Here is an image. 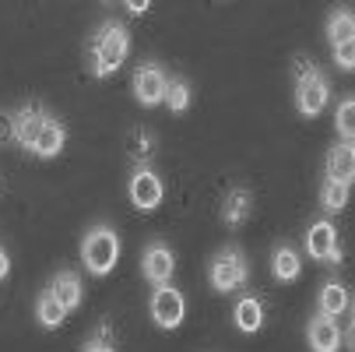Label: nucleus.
<instances>
[{
  "label": "nucleus",
  "instance_id": "obj_1",
  "mask_svg": "<svg viewBox=\"0 0 355 352\" xmlns=\"http://www.w3.org/2000/svg\"><path fill=\"white\" fill-rule=\"evenodd\" d=\"M130 57V28L120 22V18H106L103 25H98L88 39V74L92 78H113Z\"/></svg>",
  "mask_w": 355,
  "mask_h": 352
},
{
  "label": "nucleus",
  "instance_id": "obj_2",
  "mask_svg": "<svg viewBox=\"0 0 355 352\" xmlns=\"http://www.w3.org/2000/svg\"><path fill=\"white\" fill-rule=\"evenodd\" d=\"M292 95H295V113L306 120L320 117L331 103V81L310 57L292 60Z\"/></svg>",
  "mask_w": 355,
  "mask_h": 352
},
{
  "label": "nucleus",
  "instance_id": "obj_3",
  "mask_svg": "<svg viewBox=\"0 0 355 352\" xmlns=\"http://www.w3.org/2000/svg\"><path fill=\"white\" fill-rule=\"evenodd\" d=\"M120 233L110 226V222H95L85 236H81V268L92 275V278H106L116 261H120Z\"/></svg>",
  "mask_w": 355,
  "mask_h": 352
},
{
  "label": "nucleus",
  "instance_id": "obj_4",
  "mask_svg": "<svg viewBox=\"0 0 355 352\" xmlns=\"http://www.w3.org/2000/svg\"><path fill=\"white\" fill-rule=\"evenodd\" d=\"M208 285L218 292V296H229V292H239L250 285V261L246 254L229 243V246H218L211 261H208Z\"/></svg>",
  "mask_w": 355,
  "mask_h": 352
},
{
  "label": "nucleus",
  "instance_id": "obj_5",
  "mask_svg": "<svg viewBox=\"0 0 355 352\" xmlns=\"http://www.w3.org/2000/svg\"><path fill=\"white\" fill-rule=\"evenodd\" d=\"M302 246H306V254L317 265L341 268V261H345V250H341V240H338V229L331 219H313L306 226V233H302Z\"/></svg>",
  "mask_w": 355,
  "mask_h": 352
},
{
  "label": "nucleus",
  "instance_id": "obj_6",
  "mask_svg": "<svg viewBox=\"0 0 355 352\" xmlns=\"http://www.w3.org/2000/svg\"><path fill=\"white\" fill-rule=\"evenodd\" d=\"M166 85H169V71H166L159 60H141V64L134 67L130 88H134L137 106H144V110L162 106V99H166Z\"/></svg>",
  "mask_w": 355,
  "mask_h": 352
},
{
  "label": "nucleus",
  "instance_id": "obj_7",
  "mask_svg": "<svg viewBox=\"0 0 355 352\" xmlns=\"http://www.w3.org/2000/svg\"><path fill=\"white\" fill-rule=\"evenodd\" d=\"M148 314L155 321V328L162 331H176L187 317V296L169 282V285H155L151 289V299H148Z\"/></svg>",
  "mask_w": 355,
  "mask_h": 352
},
{
  "label": "nucleus",
  "instance_id": "obj_8",
  "mask_svg": "<svg viewBox=\"0 0 355 352\" xmlns=\"http://www.w3.org/2000/svg\"><path fill=\"white\" fill-rule=\"evenodd\" d=\"M127 197L137 212H155L166 201V183L151 166H134L127 176Z\"/></svg>",
  "mask_w": 355,
  "mask_h": 352
},
{
  "label": "nucleus",
  "instance_id": "obj_9",
  "mask_svg": "<svg viewBox=\"0 0 355 352\" xmlns=\"http://www.w3.org/2000/svg\"><path fill=\"white\" fill-rule=\"evenodd\" d=\"M141 275L144 282L155 289V285H169L176 275V250L166 240H151L141 254Z\"/></svg>",
  "mask_w": 355,
  "mask_h": 352
},
{
  "label": "nucleus",
  "instance_id": "obj_10",
  "mask_svg": "<svg viewBox=\"0 0 355 352\" xmlns=\"http://www.w3.org/2000/svg\"><path fill=\"white\" fill-rule=\"evenodd\" d=\"M46 113H49V110H46L42 103H25V106L11 110V117H15V144L21 148L25 156H32V148H35V134H39V127H42Z\"/></svg>",
  "mask_w": 355,
  "mask_h": 352
},
{
  "label": "nucleus",
  "instance_id": "obj_11",
  "mask_svg": "<svg viewBox=\"0 0 355 352\" xmlns=\"http://www.w3.org/2000/svg\"><path fill=\"white\" fill-rule=\"evenodd\" d=\"M64 144H67V124L53 113H46L39 134H35V148H32V159H57L64 152Z\"/></svg>",
  "mask_w": 355,
  "mask_h": 352
},
{
  "label": "nucleus",
  "instance_id": "obj_12",
  "mask_svg": "<svg viewBox=\"0 0 355 352\" xmlns=\"http://www.w3.org/2000/svg\"><path fill=\"white\" fill-rule=\"evenodd\" d=\"M264 296L261 292H243L236 303H232V324L243 331V335H257L264 328Z\"/></svg>",
  "mask_w": 355,
  "mask_h": 352
},
{
  "label": "nucleus",
  "instance_id": "obj_13",
  "mask_svg": "<svg viewBox=\"0 0 355 352\" xmlns=\"http://www.w3.org/2000/svg\"><path fill=\"white\" fill-rule=\"evenodd\" d=\"M324 180H334V183L352 187V180H355V144H348V141H334V144L327 148Z\"/></svg>",
  "mask_w": 355,
  "mask_h": 352
},
{
  "label": "nucleus",
  "instance_id": "obj_14",
  "mask_svg": "<svg viewBox=\"0 0 355 352\" xmlns=\"http://www.w3.org/2000/svg\"><path fill=\"white\" fill-rule=\"evenodd\" d=\"M306 345L310 352H338L341 349V328L334 317H324L320 310L306 321Z\"/></svg>",
  "mask_w": 355,
  "mask_h": 352
},
{
  "label": "nucleus",
  "instance_id": "obj_15",
  "mask_svg": "<svg viewBox=\"0 0 355 352\" xmlns=\"http://www.w3.org/2000/svg\"><path fill=\"white\" fill-rule=\"evenodd\" d=\"M49 292H53L60 299V307L67 314H74L81 307V299H85V285H81V275L74 268H60L53 278H49Z\"/></svg>",
  "mask_w": 355,
  "mask_h": 352
},
{
  "label": "nucleus",
  "instance_id": "obj_16",
  "mask_svg": "<svg viewBox=\"0 0 355 352\" xmlns=\"http://www.w3.org/2000/svg\"><path fill=\"white\" fill-rule=\"evenodd\" d=\"M253 215V190L250 187H229V194L222 197V222L229 229L246 226Z\"/></svg>",
  "mask_w": 355,
  "mask_h": 352
},
{
  "label": "nucleus",
  "instance_id": "obj_17",
  "mask_svg": "<svg viewBox=\"0 0 355 352\" xmlns=\"http://www.w3.org/2000/svg\"><path fill=\"white\" fill-rule=\"evenodd\" d=\"M317 310L324 317H334V321L341 314H352V289L345 282H338V278H327L320 285V296H317Z\"/></svg>",
  "mask_w": 355,
  "mask_h": 352
},
{
  "label": "nucleus",
  "instance_id": "obj_18",
  "mask_svg": "<svg viewBox=\"0 0 355 352\" xmlns=\"http://www.w3.org/2000/svg\"><path fill=\"white\" fill-rule=\"evenodd\" d=\"M123 148H127V159L134 166H151V159H155V152H159V134L151 127H130Z\"/></svg>",
  "mask_w": 355,
  "mask_h": 352
},
{
  "label": "nucleus",
  "instance_id": "obj_19",
  "mask_svg": "<svg viewBox=\"0 0 355 352\" xmlns=\"http://www.w3.org/2000/svg\"><path fill=\"white\" fill-rule=\"evenodd\" d=\"M271 275H275V282H282V285L299 282V275H302V258H299V250H295L292 243H278V246L271 250Z\"/></svg>",
  "mask_w": 355,
  "mask_h": 352
},
{
  "label": "nucleus",
  "instance_id": "obj_20",
  "mask_svg": "<svg viewBox=\"0 0 355 352\" xmlns=\"http://www.w3.org/2000/svg\"><path fill=\"white\" fill-rule=\"evenodd\" d=\"M324 35H327L331 49H334V46H352V42H355V15H352L348 4L331 11V18L324 22Z\"/></svg>",
  "mask_w": 355,
  "mask_h": 352
},
{
  "label": "nucleus",
  "instance_id": "obj_21",
  "mask_svg": "<svg viewBox=\"0 0 355 352\" xmlns=\"http://www.w3.org/2000/svg\"><path fill=\"white\" fill-rule=\"evenodd\" d=\"M67 317H71V314L60 307V299L49 292V285L39 289V296H35V324H39L42 331H53V328H60Z\"/></svg>",
  "mask_w": 355,
  "mask_h": 352
},
{
  "label": "nucleus",
  "instance_id": "obj_22",
  "mask_svg": "<svg viewBox=\"0 0 355 352\" xmlns=\"http://www.w3.org/2000/svg\"><path fill=\"white\" fill-rule=\"evenodd\" d=\"M193 103V85L190 78L183 74H169V85H166V99H162V106L173 113V117H183Z\"/></svg>",
  "mask_w": 355,
  "mask_h": 352
},
{
  "label": "nucleus",
  "instance_id": "obj_23",
  "mask_svg": "<svg viewBox=\"0 0 355 352\" xmlns=\"http://www.w3.org/2000/svg\"><path fill=\"white\" fill-rule=\"evenodd\" d=\"M317 201H320V208H324L327 215H341V212L348 208V201H352V187L334 183V180H324V183H320Z\"/></svg>",
  "mask_w": 355,
  "mask_h": 352
},
{
  "label": "nucleus",
  "instance_id": "obj_24",
  "mask_svg": "<svg viewBox=\"0 0 355 352\" xmlns=\"http://www.w3.org/2000/svg\"><path fill=\"white\" fill-rule=\"evenodd\" d=\"M334 131H338V141L355 144V99L352 95H345L334 110Z\"/></svg>",
  "mask_w": 355,
  "mask_h": 352
},
{
  "label": "nucleus",
  "instance_id": "obj_25",
  "mask_svg": "<svg viewBox=\"0 0 355 352\" xmlns=\"http://www.w3.org/2000/svg\"><path fill=\"white\" fill-rule=\"evenodd\" d=\"M81 352H120L116 342H113V328H110V321H98V324H95V331L85 338Z\"/></svg>",
  "mask_w": 355,
  "mask_h": 352
},
{
  "label": "nucleus",
  "instance_id": "obj_26",
  "mask_svg": "<svg viewBox=\"0 0 355 352\" xmlns=\"http://www.w3.org/2000/svg\"><path fill=\"white\" fill-rule=\"evenodd\" d=\"M331 57H334V64H338L341 71H352V67H355V42H352V46H334Z\"/></svg>",
  "mask_w": 355,
  "mask_h": 352
},
{
  "label": "nucleus",
  "instance_id": "obj_27",
  "mask_svg": "<svg viewBox=\"0 0 355 352\" xmlns=\"http://www.w3.org/2000/svg\"><path fill=\"white\" fill-rule=\"evenodd\" d=\"M4 144H15V117H11V110H0V148Z\"/></svg>",
  "mask_w": 355,
  "mask_h": 352
},
{
  "label": "nucleus",
  "instance_id": "obj_28",
  "mask_svg": "<svg viewBox=\"0 0 355 352\" xmlns=\"http://www.w3.org/2000/svg\"><path fill=\"white\" fill-rule=\"evenodd\" d=\"M8 275H11V254H8V246L0 243V282H8Z\"/></svg>",
  "mask_w": 355,
  "mask_h": 352
},
{
  "label": "nucleus",
  "instance_id": "obj_29",
  "mask_svg": "<svg viewBox=\"0 0 355 352\" xmlns=\"http://www.w3.org/2000/svg\"><path fill=\"white\" fill-rule=\"evenodd\" d=\"M123 8H127L130 15H148L151 4H148V0H130V4H123Z\"/></svg>",
  "mask_w": 355,
  "mask_h": 352
},
{
  "label": "nucleus",
  "instance_id": "obj_30",
  "mask_svg": "<svg viewBox=\"0 0 355 352\" xmlns=\"http://www.w3.org/2000/svg\"><path fill=\"white\" fill-rule=\"evenodd\" d=\"M4 190H8V183H4V176H0V197H4Z\"/></svg>",
  "mask_w": 355,
  "mask_h": 352
}]
</instances>
